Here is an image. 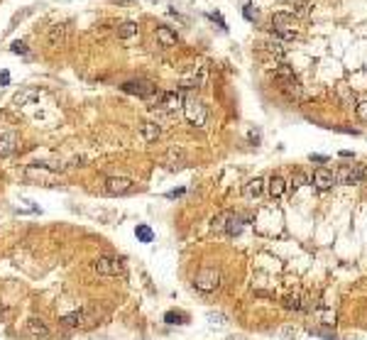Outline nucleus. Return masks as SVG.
Instances as JSON below:
<instances>
[{"mask_svg": "<svg viewBox=\"0 0 367 340\" xmlns=\"http://www.w3.org/2000/svg\"><path fill=\"white\" fill-rule=\"evenodd\" d=\"M336 174V184L343 186H355V184H365L367 181V164L365 162H358V164H343L338 167Z\"/></svg>", "mask_w": 367, "mask_h": 340, "instance_id": "obj_1", "label": "nucleus"}, {"mask_svg": "<svg viewBox=\"0 0 367 340\" xmlns=\"http://www.w3.org/2000/svg\"><path fill=\"white\" fill-rule=\"evenodd\" d=\"M269 25H272V32H274V37L277 39H294L296 37V17L291 15V12H274L272 15V20H269Z\"/></svg>", "mask_w": 367, "mask_h": 340, "instance_id": "obj_2", "label": "nucleus"}, {"mask_svg": "<svg viewBox=\"0 0 367 340\" xmlns=\"http://www.w3.org/2000/svg\"><path fill=\"white\" fill-rule=\"evenodd\" d=\"M221 284H223V274H221V269H216V267H206V269H201L196 274V279H194V289L201 291V294H213V291H218L221 289Z\"/></svg>", "mask_w": 367, "mask_h": 340, "instance_id": "obj_3", "label": "nucleus"}, {"mask_svg": "<svg viewBox=\"0 0 367 340\" xmlns=\"http://www.w3.org/2000/svg\"><path fill=\"white\" fill-rule=\"evenodd\" d=\"M96 323H98V311H91V309H79L61 316V326L66 328H91Z\"/></svg>", "mask_w": 367, "mask_h": 340, "instance_id": "obj_4", "label": "nucleus"}, {"mask_svg": "<svg viewBox=\"0 0 367 340\" xmlns=\"http://www.w3.org/2000/svg\"><path fill=\"white\" fill-rule=\"evenodd\" d=\"M91 267H93V272L96 274H101V277H122L125 274V267H122V262L118 259V257H96L93 262H91Z\"/></svg>", "mask_w": 367, "mask_h": 340, "instance_id": "obj_5", "label": "nucleus"}, {"mask_svg": "<svg viewBox=\"0 0 367 340\" xmlns=\"http://www.w3.org/2000/svg\"><path fill=\"white\" fill-rule=\"evenodd\" d=\"M122 91L130 93V96H137V98H142V101H152V98L159 93L157 86L152 84L149 79H130V81L122 84Z\"/></svg>", "mask_w": 367, "mask_h": 340, "instance_id": "obj_6", "label": "nucleus"}, {"mask_svg": "<svg viewBox=\"0 0 367 340\" xmlns=\"http://www.w3.org/2000/svg\"><path fill=\"white\" fill-rule=\"evenodd\" d=\"M181 111H184V117H186L194 127H203L206 120H208V111H206V106H203L198 98H186L184 106H181Z\"/></svg>", "mask_w": 367, "mask_h": 340, "instance_id": "obj_7", "label": "nucleus"}, {"mask_svg": "<svg viewBox=\"0 0 367 340\" xmlns=\"http://www.w3.org/2000/svg\"><path fill=\"white\" fill-rule=\"evenodd\" d=\"M103 191H106L108 196H130V194L137 191V184H135L132 179H127V176H111V179L106 181Z\"/></svg>", "mask_w": 367, "mask_h": 340, "instance_id": "obj_8", "label": "nucleus"}, {"mask_svg": "<svg viewBox=\"0 0 367 340\" xmlns=\"http://www.w3.org/2000/svg\"><path fill=\"white\" fill-rule=\"evenodd\" d=\"M184 106V96H181V91H159L157 93V111L159 113H174L176 108H181Z\"/></svg>", "mask_w": 367, "mask_h": 340, "instance_id": "obj_9", "label": "nucleus"}, {"mask_svg": "<svg viewBox=\"0 0 367 340\" xmlns=\"http://www.w3.org/2000/svg\"><path fill=\"white\" fill-rule=\"evenodd\" d=\"M22 333L27 336V338H49L52 336V331H49V326L42 321V318H27L25 321V328H22Z\"/></svg>", "mask_w": 367, "mask_h": 340, "instance_id": "obj_10", "label": "nucleus"}, {"mask_svg": "<svg viewBox=\"0 0 367 340\" xmlns=\"http://www.w3.org/2000/svg\"><path fill=\"white\" fill-rule=\"evenodd\" d=\"M284 309H289V311H306V309H311V299L304 294V291H291V294H286L284 296Z\"/></svg>", "mask_w": 367, "mask_h": 340, "instance_id": "obj_11", "label": "nucleus"}, {"mask_svg": "<svg viewBox=\"0 0 367 340\" xmlns=\"http://www.w3.org/2000/svg\"><path fill=\"white\" fill-rule=\"evenodd\" d=\"M313 186L318 189V191H331L333 186H336V174L331 169H326V167H318V169L313 171Z\"/></svg>", "mask_w": 367, "mask_h": 340, "instance_id": "obj_12", "label": "nucleus"}, {"mask_svg": "<svg viewBox=\"0 0 367 340\" xmlns=\"http://www.w3.org/2000/svg\"><path fill=\"white\" fill-rule=\"evenodd\" d=\"M66 42H69V25H54V27L49 29V34H47V44H49L52 49L66 47Z\"/></svg>", "mask_w": 367, "mask_h": 340, "instance_id": "obj_13", "label": "nucleus"}, {"mask_svg": "<svg viewBox=\"0 0 367 340\" xmlns=\"http://www.w3.org/2000/svg\"><path fill=\"white\" fill-rule=\"evenodd\" d=\"M279 91H282L289 101H301L304 98V86L299 84L296 76L294 79H286V81H279Z\"/></svg>", "mask_w": 367, "mask_h": 340, "instance_id": "obj_14", "label": "nucleus"}, {"mask_svg": "<svg viewBox=\"0 0 367 340\" xmlns=\"http://www.w3.org/2000/svg\"><path fill=\"white\" fill-rule=\"evenodd\" d=\"M17 149V135L12 130H0V157H10Z\"/></svg>", "mask_w": 367, "mask_h": 340, "instance_id": "obj_15", "label": "nucleus"}, {"mask_svg": "<svg viewBox=\"0 0 367 340\" xmlns=\"http://www.w3.org/2000/svg\"><path fill=\"white\" fill-rule=\"evenodd\" d=\"M164 164H167V169H169V171H179V169H184L186 157H184V152H181V149L171 147L169 152H167V157H164Z\"/></svg>", "mask_w": 367, "mask_h": 340, "instance_id": "obj_16", "label": "nucleus"}, {"mask_svg": "<svg viewBox=\"0 0 367 340\" xmlns=\"http://www.w3.org/2000/svg\"><path fill=\"white\" fill-rule=\"evenodd\" d=\"M264 179L262 176H254V179H250L247 184H245V189H243V194H245V199H259L262 194H264Z\"/></svg>", "mask_w": 367, "mask_h": 340, "instance_id": "obj_17", "label": "nucleus"}, {"mask_svg": "<svg viewBox=\"0 0 367 340\" xmlns=\"http://www.w3.org/2000/svg\"><path fill=\"white\" fill-rule=\"evenodd\" d=\"M154 37H157V42L162 44V47H176V32L171 27H164V25H159V27L154 29Z\"/></svg>", "mask_w": 367, "mask_h": 340, "instance_id": "obj_18", "label": "nucleus"}, {"mask_svg": "<svg viewBox=\"0 0 367 340\" xmlns=\"http://www.w3.org/2000/svg\"><path fill=\"white\" fill-rule=\"evenodd\" d=\"M267 191H269L272 199H282L284 191H286V181H284L279 174H272L269 181H267Z\"/></svg>", "mask_w": 367, "mask_h": 340, "instance_id": "obj_19", "label": "nucleus"}, {"mask_svg": "<svg viewBox=\"0 0 367 340\" xmlns=\"http://www.w3.org/2000/svg\"><path fill=\"white\" fill-rule=\"evenodd\" d=\"M235 218V213L233 211H221L213 221H211V227H213V232H228V226H230V221Z\"/></svg>", "mask_w": 367, "mask_h": 340, "instance_id": "obj_20", "label": "nucleus"}, {"mask_svg": "<svg viewBox=\"0 0 367 340\" xmlns=\"http://www.w3.org/2000/svg\"><path fill=\"white\" fill-rule=\"evenodd\" d=\"M34 101H39V91H37V88H22V91L12 98L15 106H32Z\"/></svg>", "mask_w": 367, "mask_h": 340, "instance_id": "obj_21", "label": "nucleus"}, {"mask_svg": "<svg viewBox=\"0 0 367 340\" xmlns=\"http://www.w3.org/2000/svg\"><path fill=\"white\" fill-rule=\"evenodd\" d=\"M159 135H162V130H159V125L157 122H144L142 125V137H144V142H157L159 140Z\"/></svg>", "mask_w": 367, "mask_h": 340, "instance_id": "obj_22", "label": "nucleus"}, {"mask_svg": "<svg viewBox=\"0 0 367 340\" xmlns=\"http://www.w3.org/2000/svg\"><path fill=\"white\" fill-rule=\"evenodd\" d=\"M135 237H137L140 242H144V245H149V242L154 240V230L149 226H144V223H140V226L135 227Z\"/></svg>", "mask_w": 367, "mask_h": 340, "instance_id": "obj_23", "label": "nucleus"}, {"mask_svg": "<svg viewBox=\"0 0 367 340\" xmlns=\"http://www.w3.org/2000/svg\"><path fill=\"white\" fill-rule=\"evenodd\" d=\"M309 184V174L306 171H294V176H291V181H289V189L291 191H299L301 186H306Z\"/></svg>", "mask_w": 367, "mask_h": 340, "instance_id": "obj_24", "label": "nucleus"}, {"mask_svg": "<svg viewBox=\"0 0 367 340\" xmlns=\"http://www.w3.org/2000/svg\"><path fill=\"white\" fill-rule=\"evenodd\" d=\"M137 34V22H122L118 27V39H130Z\"/></svg>", "mask_w": 367, "mask_h": 340, "instance_id": "obj_25", "label": "nucleus"}, {"mask_svg": "<svg viewBox=\"0 0 367 340\" xmlns=\"http://www.w3.org/2000/svg\"><path fill=\"white\" fill-rule=\"evenodd\" d=\"M186 321H189V316H186V313H181V311H167V313H164V323H169V326H176V323H179V326H184Z\"/></svg>", "mask_w": 367, "mask_h": 340, "instance_id": "obj_26", "label": "nucleus"}, {"mask_svg": "<svg viewBox=\"0 0 367 340\" xmlns=\"http://www.w3.org/2000/svg\"><path fill=\"white\" fill-rule=\"evenodd\" d=\"M267 49H269L274 57H284V54H286V47H284L282 39H269V42H267Z\"/></svg>", "mask_w": 367, "mask_h": 340, "instance_id": "obj_27", "label": "nucleus"}, {"mask_svg": "<svg viewBox=\"0 0 367 340\" xmlns=\"http://www.w3.org/2000/svg\"><path fill=\"white\" fill-rule=\"evenodd\" d=\"M291 15H294L296 20H304V17H309V15H311V5H309V2H301V5H296V10H294Z\"/></svg>", "mask_w": 367, "mask_h": 340, "instance_id": "obj_28", "label": "nucleus"}, {"mask_svg": "<svg viewBox=\"0 0 367 340\" xmlns=\"http://www.w3.org/2000/svg\"><path fill=\"white\" fill-rule=\"evenodd\" d=\"M243 15H245V20H257V10H254L252 2H245V7H243Z\"/></svg>", "mask_w": 367, "mask_h": 340, "instance_id": "obj_29", "label": "nucleus"}, {"mask_svg": "<svg viewBox=\"0 0 367 340\" xmlns=\"http://www.w3.org/2000/svg\"><path fill=\"white\" fill-rule=\"evenodd\" d=\"M240 230H243V223H240V218L235 216V218L230 221V226H228V232H226V235H238Z\"/></svg>", "mask_w": 367, "mask_h": 340, "instance_id": "obj_30", "label": "nucleus"}, {"mask_svg": "<svg viewBox=\"0 0 367 340\" xmlns=\"http://www.w3.org/2000/svg\"><path fill=\"white\" fill-rule=\"evenodd\" d=\"M355 115H358L363 122H367V101H363V103L355 106Z\"/></svg>", "mask_w": 367, "mask_h": 340, "instance_id": "obj_31", "label": "nucleus"}, {"mask_svg": "<svg viewBox=\"0 0 367 340\" xmlns=\"http://www.w3.org/2000/svg\"><path fill=\"white\" fill-rule=\"evenodd\" d=\"M10 52H12V54H27L29 49H27V44H25V42H15V44L10 47Z\"/></svg>", "mask_w": 367, "mask_h": 340, "instance_id": "obj_32", "label": "nucleus"}, {"mask_svg": "<svg viewBox=\"0 0 367 340\" xmlns=\"http://www.w3.org/2000/svg\"><path fill=\"white\" fill-rule=\"evenodd\" d=\"M7 84H10V71H0V88H5Z\"/></svg>", "mask_w": 367, "mask_h": 340, "instance_id": "obj_33", "label": "nucleus"}, {"mask_svg": "<svg viewBox=\"0 0 367 340\" xmlns=\"http://www.w3.org/2000/svg\"><path fill=\"white\" fill-rule=\"evenodd\" d=\"M311 159H313V162H326L328 157H323V154H311Z\"/></svg>", "mask_w": 367, "mask_h": 340, "instance_id": "obj_34", "label": "nucleus"}, {"mask_svg": "<svg viewBox=\"0 0 367 340\" xmlns=\"http://www.w3.org/2000/svg\"><path fill=\"white\" fill-rule=\"evenodd\" d=\"M181 194H184V189H176V191H169L167 196H169V199H174V196H181Z\"/></svg>", "mask_w": 367, "mask_h": 340, "instance_id": "obj_35", "label": "nucleus"}, {"mask_svg": "<svg viewBox=\"0 0 367 340\" xmlns=\"http://www.w3.org/2000/svg\"><path fill=\"white\" fill-rule=\"evenodd\" d=\"M228 340H245V338H228Z\"/></svg>", "mask_w": 367, "mask_h": 340, "instance_id": "obj_36", "label": "nucleus"}]
</instances>
